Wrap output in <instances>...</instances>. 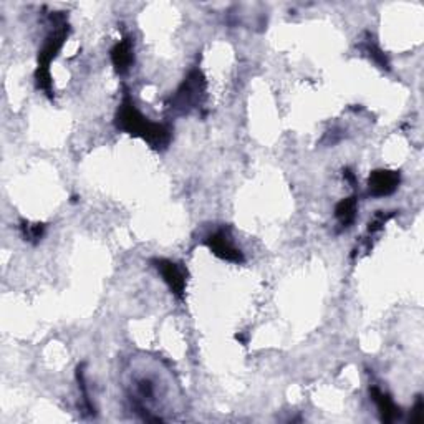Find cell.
I'll list each match as a JSON object with an SVG mask.
<instances>
[{"label": "cell", "mask_w": 424, "mask_h": 424, "mask_svg": "<svg viewBox=\"0 0 424 424\" xmlns=\"http://www.w3.org/2000/svg\"><path fill=\"white\" fill-rule=\"evenodd\" d=\"M114 123H116L118 130L125 131L131 136H136V138L144 139L154 149H165L171 141L169 128L144 118L138 112V108L132 103L131 96L128 93L125 95V98H123L121 105H119Z\"/></svg>", "instance_id": "1"}, {"label": "cell", "mask_w": 424, "mask_h": 424, "mask_svg": "<svg viewBox=\"0 0 424 424\" xmlns=\"http://www.w3.org/2000/svg\"><path fill=\"white\" fill-rule=\"evenodd\" d=\"M66 35H68V29H59L53 32L50 37L47 38L45 45L38 53V66L35 72V78H37V85L40 90H43L48 96H52V75H50V63L59 55V52L63 47Z\"/></svg>", "instance_id": "2"}, {"label": "cell", "mask_w": 424, "mask_h": 424, "mask_svg": "<svg viewBox=\"0 0 424 424\" xmlns=\"http://www.w3.org/2000/svg\"><path fill=\"white\" fill-rule=\"evenodd\" d=\"M206 90V80L204 75H202L199 70H194V72L189 73V77L184 80V83L181 85L178 90V95H176V105L179 108H192L194 105L199 103V98Z\"/></svg>", "instance_id": "3"}, {"label": "cell", "mask_w": 424, "mask_h": 424, "mask_svg": "<svg viewBox=\"0 0 424 424\" xmlns=\"http://www.w3.org/2000/svg\"><path fill=\"white\" fill-rule=\"evenodd\" d=\"M207 247H209L211 252L214 255H218L219 259L227 260V262L234 264H242L244 262V254L237 249L236 245L231 242V237L227 236L225 231H218L214 234H211L206 241Z\"/></svg>", "instance_id": "4"}, {"label": "cell", "mask_w": 424, "mask_h": 424, "mask_svg": "<svg viewBox=\"0 0 424 424\" xmlns=\"http://www.w3.org/2000/svg\"><path fill=\"white\" fill-rule=\"evenodd\" d=\"M153 264L158 268V272L161 273L162 280L166 282L172 294L178 298H183L186 292V275L183 268L167 259H154Z\"/></svg>", "instance_id": "5"}, {"label": "cell", "mask_w": 424, "mask_h": 424, "mask_svg": "<svg viewBox=\"0 0 424 424\" xmlns=\"http://www.w3.org/2000/svg\"><path fill=\"white\" fill-rule=\"evenodd\" d=\"M401 183V174L397 171L388 169H377L370 174L368 188L370 194L374 197L390 196L397 189Z\"/></svg>", "instance_id": "6"}, {"label": "cell", "mask_w": 424, "mask_h": 424, "mask_svg": "<svg viewBox=\"0 0 424 424\" xmlns=\"http://www.w3.org/2000/svg\"><path fill=\"white\" fill-rule=\"evenodd\" d=\"M370 393H371V397H373L374 404H377V408L379 411V418H381L383 423H393L401 416L400 408L395 404V401L391 400L390 395L383 393L377 386L371 388Z\"/></svg>", "instance_id": "7"}, {"label": "cell", "mask_w": 424, "mask_h": 424, "mask_svg": "<svg viewBox=\"0 0 424 424\" xmlns=\"http://www.w3.org/2000/svg\"><path fill=\"white\" fill-rule=\"evenodd\" d=\"M135 55H132V42L131 38H123L121 42L116 43L112 50V61L114 70L118 73H125L130 68Z\"/></svg>", "instance_id": "8"}, {"label": "cell", "mask_w": 424, "mask_h": 424, "mask_svg": "<svg viewBox=\"0 0 424 424\" xmlns=\"http://www.w3.org/2000/svg\"><path fill=\"white\" fill-rule=\"evenodd\" d=\"M356 209H358V201L355 196L343 199L340 201L337 207H335V215H337L338 222L343 225V227H350V225L355 222L356 219Z\"/></svg>", "instance_id": "9"}, {"label": "cell", "mask_w": 424, "mask_h": 424, "mask_svg": "<svg viewBox=\"0 0 424 424\" xmlns=\"http://www.w3.org/2000/svg\"><path fill=\"white\" fill-rule=\"evenodd\" d=\"M22 232H24L25 241L38 242L40 238L43 237V232H45V225H43V224L22 222Z\"/></svg>", "instance_id": "10"}, {"label": "cell", "mask_w": 424, "mask_h": 424, "mask_svg": "<svg viewBox=\"0 0 424 424\" xmlns=\"http://www.w3.org/2000/svg\"><path fill=\"white\" fill-rule=\"evenodd\" d=\"M365 50L370 55V59L374 61V63L381 66V68H386V70L390 68V61H388L386 56H384V53L379 50V48L374 45V43H368V45L365 47Z\"/></svg>", "instance_id": "11"}, {"label": "cell", "mask_w": 424, "mask_h": 424, "mask_svg": "<svg viewBox=\"0 0 424 424\" xmlns=\"http://www.w3.org/2000/svg\"><path fill=\"white\" fill-rule=\"evenodd\" d=\"M391 218H395V212H379V214H377L373 218V220H370L368 224V232L370 234H374L378 232L379 229H383V225L388 222Z\"/></svg>", "instance_id": "12"}, {"label": "cell", "mask_w": 424, "mask_h": 424, "mask_svg": "<svg viewBox=\"0 0 424 424\" xmlns=\"http://www.w3.org/2000/svg\"><path fill=\"white\" fill-rule=\"evenodd\" d=\"M423 411H424V403H423V396L419 395L416 403H414L413 408V416H411V421L413 423H421L423 421Z\"/></svg>", "instance_id": "13"}, {"label": "cell", "mask_w": 424, "mask_h": 424, "mask_svg": "<svg viewBox=\"0 0 424 424\" xmlns=\"http://www.w3.org/2000/svg\"><path fill=\"white\" fill-rule=\"evenodd\" d=\"M343 178L350 181L351 184H355V174H353V171L348 169V167H347V169H343Z\"/></svg>", "instance_id": "14"}]
</instances>
